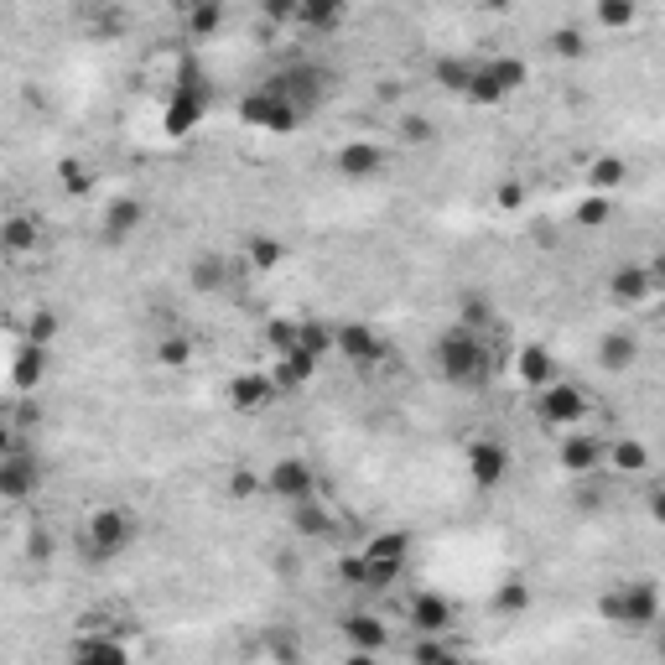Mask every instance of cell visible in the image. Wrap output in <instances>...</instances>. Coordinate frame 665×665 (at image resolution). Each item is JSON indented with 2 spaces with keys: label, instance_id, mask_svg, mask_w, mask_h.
Instances as JSON below:
<instances>
[{
  "label": "cell",
  "instance_id": "cell-1",
  "mask_svg": "<svg viewBox=\"0 0 665 665\" xmlns=\"http://www.w3.org/2000/svg\"><path fill=\"white\" fill-rule=\"evenodd\" d=\"M437 364H442V375H447L452 385H484L489 354H484V343H478V333L458 323L452 333H442V343H437Z\"/></svg>",
  "mask_w": 665,
  "mask_h": 665
},
{
  "label": "cell",
  "instance_id": "cell-2",
  "mask_svg": "<svg viewBox=\"0 0 665 665\" xmlns=\"http://www.w3.org/2000/svg\"><path fill=\"white\" fill-rule=\"evenodd\" d=\"M130 541H136V515L130 510H120V504H104V510H94L89 520H84V546L99 556H120Z\"/></svg>",
  "mask_w": 665,
  "mask_h": 665
},
{
  "label": "cell",
  "instance_id": "cell-3",
  "mask_svg": "<svg viewBox=\"0 0 665 665\" xmlns=\"http://www.w3.org/2000/svg\"><path fill=\"white\" fill-rule=\"evenodd\" d=\"M655 614H660V598H655L650 582H629L624 593H614V598L603 603V619H614V624H634V629L655 624Z\"/></svg>",
  "mask_w": 665,
  "mask_h": 665
},
{
  "label": "cell",
  "instance_id": "cell-4",
  "mask_svg": "<svg viewBox=\"0 0 665 665\" xmlns=\"http://www.w3.org/2000/svg\"><path fill=\"white\" fill-rule=\"evenodd\" d=\"M520 84H525V63L499 58V63H489V68H473L468 94H473L478 104H494V99H504V94H515Z\"/></svg>",
  "mask_w": 665,
  "mask_h": 665
},
{
  "label": "cell",
  "instance_id": "cell-5",
  "mask_svg": "<svg viewBox=\"0 0 665 665\" xmlns=\"http://www.w3.org/2000/svg\"><path fill=\"white\" fill-rule=\"evenodd\" d=\"M541 416L551 421V427H577L582 416H588V395H582L577 385H562V380H551L541 385Z\"/></svg>",
  "mask_w": 665,
  "mask_h": 665
},
{
  "label": "cell",
  "instance_id": "cell-6",
  "mask_svg": "<svg viewBox=\"0 0 665 665\" xmlns=\"http://www.w3.org/2000/svg\"><path fill=\"white\" fill-rule=\"evenodd\" d=\"M265 489H271L276 499H286V504H297V499H317V478H312V468L302 458H281L271 468V478H265Z\"/></svg>",
  "mask_w": 665,
  "mask_h": 665
},
{
  "label": "cell",
  "instance_id": "cell-7",
  "mask_svg": "<svg viewBox=\"0 0 665 665\" xmlns=\"http://www.w3.org/2000/svg\"><path fill=\"white\" fill-rule=\"evenodd\" d=\"M239 115H245L250 125H265V130H291V125L302 120L297 104H286V99H281V94H271V89L250 94L245 104H239Z\"/></svg>",
  "mask_w": 665,
  "mask_h": 665
},
{
  "label": "cell",
  "instance_id": "cell-8",
  "mask_svg": "<svg viewBox=\"0 0 665 665\" xmlns=\"http://www.w3.org/2000/svg\"><path fill=\"white\" fill-rule=\"evenodd\" d=\"M37 463H32V452L26 447H16V452H6V458H0V499H26L37 489Z\"/></svg>",
  "mask_w": 665,
  "mask_h": 665
},
{
  "label": "cell",
  "instance_id": "cell-9",
  "mask_svg": "<svg viewBox=\"0 0 665 665\" xmlns=\"http://www.w3.org/2000/svg\"><path fill=\"white\" fill-rule=\"evenodd\" d=\"M468 473H473L478 489L504 484V473H510V452H504V442H473L468 447Z\"/></svg>",
  "mask_w": 665,
  "mask_h": 665
},
{
  "label": "cell",
  "instance_id": "cell-10",
  "mask_svg": "<svg viewBox=\"0 0 665 665\" xmlns=\"http://www.w3.org/2000/svg\"><path fill=\"white\" fill-rule=\"evenodd\" d=\"M333 343L343 349V359H354V364H380V354H385V343L375 338V328H364V323H343L333 333Z\"/></svg>",
  "mask_w": 665,
  "mask_h": 665
},
{
  "label": "cell",
  "instance_id": "cell-11",
  "mask_svg": "<svg viewBox=\"0 0 665 665\" xmlns=\"http://www.w3.org/2000/svg\"><path fill=\"white\" fill-rule=\"evenodd\" d=\"M333 167H338L343 177H375V172L385 167V151H380L375 141H349V146L333 156Z\"/></svg>",
  "mask_w": 665,
  "mask_h": 665
},
{
  "label": "cell",
  "instance_id": "cell-12",
  "mask_svg": "<svg viewBox=\"0 0 665 665\" xmlns=\"http://www.w3.org/2000/svg\"><path fill=\"white\" fill-rule=\"evenodd\" d=\"M0 250H6V255H32V250H42V224L32 214H11L6 224H0Z\"/></svg>",
  "mask_w": 665,
  "mask_h": 665
},
{
  "label": "cell",
  "instance_id": "cell-13",
  "mask_svg": "<svg viewBox=\"0 0 665 665\" xmlns=\"http://www.w3.org/2000/svg\"><path fill=\"white\" fill-rule=\"evenodd\" d=\"M141 219H146V208L136 198H115L110 208H104V239L120 245V239H130V234L141 229Z\"/></svg>",
  "mask_w": 665,
  "mask_h": 665
},
{
  "label": "cell",
  "instance_id": "cell-14",
  "mask_svg": "<svg viewBox=\"0 0 665 665\" xmlns=\"http://www.w3.org/2000/svg\"><path fill=\"white\" fill-rule=\"evenodd\" d=\"M608 291H614V302L640 307V302L655 297V271H640V265H629V271H619L614 281H608Z\"/></svg>",
  "mask_w": 665,
  "mask_h": 665
},
{
  "label": "cell",
  "instance_id": "cell-15",
  "mask_svg": "<svg viewBox=\"0 0 665 665\" xmlns=\"http://www.w3.org/2000/svg\"><path fill=\"white\" fill-rule=\"evenodd\" d=\"M271 395H276V380H271V375H239V380L229 385L234 411H260Z\"/></svg>",
  "mask_w": 665,
  "mask_h": 665
},
{
  "label": "cell",
  "instance_id": "cell-16",
  "mask_svg": "<svg viewBox=\"0 0 665 665\" xmlns=\"http://www.w3.org/2000/svg\"><path fill=\"white\" fill-rule=\"evenodd\" d=\"M634 359H640V338H634V333H603L598 364L608 369V375H619V369H629Z\"/></svg>",
  "mask_w": 665,
  "mask_h": 665
},
{
  "label": "cell",
  "instance_id": "cell-17",
  "mask_svg": "<svg viewBox=\"0 0 665 665\" xmlns=\"http://www.w3.org/2000/svg\"><path fill=\"white\" fill-rule=\"evenodd\" d=\"M411 624L427 629V634L447 629V624H452V603L437 598V593H416V598H411Z\"/></svg>",
  "mask_w": 665,
  "mask_h": 665
},
{
  "label": "cell",
  "instance_id": "cell-18",
  "mask_svg": "<svg viewBox=\"0 0 665 665\" xmlns=\"http://www.w3.org/2000/svg\"><path fill=\"white\" fill-rule=\"evenodd\" d=\"M312 364H317V354H307V349H286L281 359H276V390H286V385H307L312 380Z\"/></svg>",
  "mask_w": 665,
  "mask_h": 665
},
{
  "label": "cell",
  "instance_id": "cell-19",
  "mask_svg": "<svg viewBox=\"0 0 665 665\" xmlns=\"http://www.w3.org/2000/svg\"><path fill=\"white\" fill-rule=\"evenodd\" d=\"M562 463H567L572 473H593V468L603 463V442H598V437H567V442H562Z\"/></svg>",
  "mask_w": 665,
  "mask_h": 665
},
{
  "label": "cell",
  "instance_id": "cell-20",
  "mask_svg": "<svg viewBox=\"0 0 665 665\" xmlns=\"http://www.w3.org/2000/svg\"><path fill=\"white\" fill-rule=\"evenodd\" d=\"M11 369H16V385H21V390H37L42 375H47V349H42V343H26Z\"/></svg>",
  "mask_w": 665,
  "mask_h": 665
},
{
  "label": "cell",
  "instance_id": "cell-21",
  "mask_svg": "<svg viewBox=\"0 0 665 665\" xmlns=\"http://www.w3.org/2000/svg\"><path fill=\"white\" fill-rule=\"evenodd\" d=\"M297 21L312 26V32H333V26L343 21V0H302Z\"/></svg>",
  "mask_w": 665,
  "mask_h": 665
},
{
  "label": "cell",
  "instance_id": "cell-22",
  "mask_svg": "<svg viewBox=\"0 0 665 665\" xmlns=\"http://www.w3.org/2000/svg\"><path fill=\"white\" fill-rule=\"evenodd\" d=\"M343 634H349L359 650H385V624L369 619V614H349L343 619Z\"/></svg>",
  "mask_w": 665,
  "mask_h": 665
},
{
  "label": "cell",
  "instance_id": "cell-23",
  "mask_svg": "<svg viewBox=\"0 0 665 665\" xmlns=\"http://www.w3.org/2000/svg\"><path fill=\"white\" fill-rule=\"evenodd\" d=\"M520 380H525V385H536V390H541V385H551V380H556V364H551V354L530 343V349L520 354Z\"/></svg>",
  "mask_w": 665,
  "mask_h": 665
},
{
  "label": "cell",
  "instance_id": "cell-24",
  "mask_svg": "<svg viewBox=\"0 0 665 665\" xmlns=\"http://www.w3.org/2000/svg\"><path fill=\"white\" fill-rule=\"evenodd\" d=\"M219 21H224V6H219V0H198V6H188V32H193V37H214Z\"/></svg>",
  "mask_w": 665,
  "mask_h": 665
},
{
  "label": "cell",
  "instance_id": "cell-25",
  "mask_svg": "<svg viewBox=\"0 0 665 665\" xmlns=\"http://www.w3.org/2000/svg\"><path fill=\"white\" fill-rule=\"evenodd\" d=\"M224 281H229V271H224L219 255H198L193 260V286L198 291H224Z\"/></svg>",
  "mask_w": 665,
  "mask_h": 665
},
{
  "label": "cell",
  "instance_id": "cell-26",
  "mask_svg": "<svg viewBox=\"0 0 665 665\" xmlns=\"http://www.w3.org/2000/svg\"><path fill=\"white\" fill-rule=\"evenodd\" d=\"M156 359H162L167 369H182V364H188V359H193V343H188V338H182V333H167L162 343H156Z\"/></svg>",
  "mask_w": 665,
  "mask_h": 665
},
{
  "label": "cell",
  "instance_id": "cell-27",
  "mask_svg": "<svg viewBox=\"0 0 665 665\" xmlns=\"http://www.w3.org/2000/svg\"><path fill=\"white\" fill-rule=\"evenodd\" d=\"M245 250H250V265H260V271H271V265L286 255V250H281V239H271V234H255Z\"/></svg>",
  "mask_w": 665,
  "mask_h": 665
},
{
  "label": "cell",
  "instance_id": "cell-28",
  "mask_svg": "<svg viewBox=\"0 0 665 665\" xmlns=\"http://www.w3.org/2000/svg\"><path fill=\"white\" fill-rule=\"evenodd\" d=\"M598 21L608 32H619V26H634V0H598Z\"/></svg>",
  "mask_w": 665,
  "mask_h": 665
},
{
  "label": "cell",
  "instance_id": "cell-29",
  "mask_svg": "<svg viewBox=\"0 0 665 665\" xmlns=\"http://www.w3.org/2000/svg\"><path fill=\"white\" fill-rule=\"evenodd\" d=\"M614 468H624V473H645V468H650L645 442H619V447H614Z\"/></svg>",
  "mask_w": 665,
  "mask_h": 665
},
{
  "label": "cell",
  "instance_id": "cell-30",
  "mask_svg": "<svg viewBox=\"0 0 665 665\" xmlns=\"http://www.w3.org/2000/svg\"><path fill=\"white\" fill-rule=\"evenodd\" d=\"M333 343V328H323V323H297V349H307V354H323Z\"/></svg>",
  "mask_w": 665,
  "mask_h": 665
},
{
  "label": "cell",
  "instance_id": "cell-31",
  "mask_svg": "<svg viewBox=\"0 0 665 665\" xmlns=\"http://www.w3.org/2000/svg\"><path fill=\"white\" fill-rule=\"evenodd\" d=\"M437 78H442V89H458V94H468L473 63H452V58H442V63H437Z\"/></svg>",
  "mask_w": 665,
  "mask_h": 665
},
{
  "label": "cell",
  "instance_id": "cell-32",
  "mask_svg": "<svg viewBox=\"0 0 665 665\" xmlns=\"http://www.w3.org/2000/svg\"><path fill=\"white\" fill-rule=\"evenodd\" d=\"M551 52H556V58H582V52H588V42H582L577 26H562V32L551 37Z\"/></svg>",
  "mask_w": 665,
  "mask_h": 665
},
{
  "label": "cell",
  "instance_id": "cell-33",
  "mask_svg": "<svg viewBox=\"0 0 665 665\" xmlns=\"http://www.w3.org/2000/svg\"><path fill=\"white\" fill-rule=\"evenodd\" d=\"M52 338H58V317H52V312H32V323H26V343H42V349H47Z\"/></svg>",
  "mask_w": 665,
  "mask_h": 665
},
{
  "label": "cell",
  "instance_id": "cell-34",
  "mask_svg": "<svg viewBox=\"0 0 665 665\" xmlns=\"http://www.w3.org/2000/svg\"><path fill=\"white\" fill-rule=\"evenodd\" d=\"M229 494H234V499H260V494H265V478L250 473V468H239V473L229 478Z\"/></svg>",
  "mask_w": 665,
  "mask_h": 665
},
{
  "label": "cell",
  "instance_id": "cell-35",
  "mask_svg": "<svg viewBox=\"0 0 665 665\" xmlns=\"http://www.w3.org/2000/svg\"><path fill=\"white\" fill-rule=\"evenodd\" d=\"M260 11H265V21H271V26H291V21H297V11H302V0H260Z\"/></svg>",
  "mask_w": 665,
  "mask_h": 665
},
{
  "label": "cell",
  "instance_id": "cell-36",
  "mask_svg": "<svg viewBox=\"0 0 665 665\" xmlns=\"http://www.w3.org/2000/svg\"><path fill=\"white\" fill-rule=\"evenodd\" d=\"M193 115H198V94H182V99L172 104V110H167V125H172V130H188V125H193Z\"/></svg>",
  "mask_w": 665,
  "mask_h": 665
},
{
  "label": "cell",
  "instance_id": "cell-37",
  "mask_svg": "<svg viewBox=\"0 0 665 665\" xmlns=\"http://www.w3.org/2000/svg\"><path fill=\"white\" fill-rule=\"evenodd\" d=\"M603 219H608V198L603 193H593V198L577 203V224H603Z\"/></svg>",
  "mask_w": 665,
  "mask_h": 665
},
{
  "label": "cell",
  "instance_id": "cell-38",
  "mask_svg": "<svg viewBox=\"0 0 665 665\" xmlns=\"http://www.w3.org/2000/svg\"><path fill=\"white\" fill-rule=\"evenodd\" d=\"M525 603H530L525 582H510V588H499V598H494V608H504V614H520Z\"/></svg>",
  "mask_w": 665,
  "mask_h": 665
},
{
  "label": "cell",
  "instance_id": "cell-39",
  "mask_svg": "<svg viewBox=\"0 0 665 665\" xmlns=\"http://www.w3.org/2000/svg\"><path fill=\"white\" fill-rule=\"evenodd\" d=\"M619 177H624V162H614V156H603V162L593 167V182H598V188H614Z\"/></svg>",
  "mask_w": 665,
  "mask_h": 665
},
{
  "label": "cell",
  "instance_id": "cell-40",
  "mask_svg": "<svg viewBox=\"0 0 665 665\" xmlns=\"http://www.w3.org/2000/svg\"><path fill=\"white\" fill-rule=\"evenodd\" d=\"M271 343H276V354L297 349V323H276V328H271Z\"/></svg>",
  "mask_w": 665,
  "mask_h": 665
},
{
  "label": "cell",
  "instance_id": "cell-41",
  "mask_svg": "<svg viewBox=\"0 0 665 665\" xmlns=\"http://www.w3.org/2000/svg\"><path fill=\"white\" fill-rule=\"evenodd\" d=\"M16 447H26V442L16 437V427H6V421H0V458H6V452H16Z\"/></svg>",
  "mask_w": 665,
  "mask_h": 665
},
{
  "label": "cell",
  "instance_id": "cell-42",
  "mask_svg": "<svg viewBox=\"0 0 665 665\" xmlns=\"http://www.w3.org/2000/svg\"><path fill=\"white\" fill-rule=\"evenodd\" d=\"M63 182H68V193H78V188H89V172H78L73 162L63 167Z\"/></svg>",
  "mask_w": 665,
  "mask_h": 665
},
{
  "label": "cell",
  "instance_id": "cell-43",
  "mask_svg": "<svg viewBox=\"0 0 665 665\" xmlns=\"http://www.w3.org/2000/svg\"><path fill=\"white\" fill-rule=\"evenodd\" d=\"M26 551H32V556H52V536H47V530H32V546H26Z\"/></svg>",
  "mask_w": 665,
  "mask_h": 665
},
{
  "label": "cell",
  "instance_id": "cell-44",
  "mask_svg": "<svg viewBox=\"0 0 665 665\" xmlns=\"http://www.w3.org/2000/svg\"><path fill=\"white\" fill-rule=\"evenodd\" d=\"M406 136H411V141H427L432 125H427V120H406Z\"/></svg>",
  "mask_w": 665,
  "mask_h": 665
},
{
  "label": "cell",
  "instance_id": "cell-45",
  "mask_svg": "<svg viewBox=\"0 0 665 665\" xmlns=\"http://www.w3.org/2000/svg\"><path fill=\"white\" fill-rule=\"evenodd\" d=\"M499 203H504V208L520 203V188H515V182H504V188H499Z\"/></svg>",
  "mask_w": 665,
  "mask_h": 665
},
{
  "label": "cell",
  "instance_id": "cell-46",
  "mask_svg": "<svg viewBox=\"0 0 665 665\" xmlns=\"http://www.w3.org/2000/svg\"><path fill=\"white\" fill-rule=\"evenodd\" d=\"M188 6H198V0H188Z\"/></svg>",
  "mask_w": 665,
  "mask_h": 665
}]
</instances>
